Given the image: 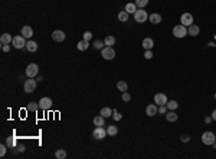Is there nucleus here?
Masks as SVG:
<instances>
[{
  "label": "nucleus",
  "mask_w": 216,
  "mask_h": 159,
  "mask_svg": "<svg viewBox=\"0 0 216 159\" xmlns=\"http://www.w3.org/2000/svg\"><path fill=\"white\" fill-rule=\"evenodd\" d=\"M121 99H123V102H130V100H131V95L128 92H123V95H121Z\"/></svg>",
  "instance_id": "35"
},
{
  "label": "nucleus",
  "mask_w": 216,
  "mask_h": 159,
  "mask_svg": "<svg viewBox=\"0 0 216 159\" xmlns=\"http://www.w3.org/2000/svg\"><path fill=\"white\" fill-rule=\"evenodd\" d=\"M153 46H154V42H153V39H151V37H146V39L143 40V47L146 49V50L153 49Z\"/></svg>",
  "instance_id": "19"
},
{
  "label": "nucleus",
  "mask_w": 216,
  "mask_h": 159,
  "mask_svg": "<svg viewBox=\"0 0 216 159\" xmlns=\"http://www.w3.org/2000/svg\"><path fill=\"white\" fill-rule=\"evenodd\" d=\"M26 49L30 53L36 52V50H38V43H36V42H33V40H29V42L26 43Z\"/></svg>",
  "instance_id": "20"
},
{
  "label": "nucleus",
  "mask_w": 216,
  "mask_h": 159,
  "mask_svg": "<svg viewBox=\"0 0 216 159\" xmlns=\"http://www.w3.org/2000/svg\"><path fill=\"white\" fill-rule=\"evenodd\" d=\"M99 115L104 116V118H110V116H112V110L110 107H102V109L99 110Z\"/></svg>",
  "instance_id": "26"
},
{
  "label": "nucleus",
  "mask_w": 216,
  "mask_h": 159,
  "mask_svg": "<svg viewBox=\"0 0 216 159\" xmlns=\"http://www.w3.org/2000/svg\"><path fill=\"white\" fill-rule=\"evenodd\" d=\"M199 32H200V27L196 26V25H190L187 27V34H190V36H197Z\"/></svg>",
  "instance_id": "17"
},
{
  "label": "nucleus",
  "mask_w": 216,
  "mask_h": 159,
  "mask_svg": "<svg viewBox=\"0 0 216 159\" xmlns=\"http://www.w3.org/2000/svg\"><path fill=\"white\" fill-rule=\"evenodd\" d=\"M52 107V99L51 98H42L39 100V109L42 110H49Z\"/></svg>",
  "instance_id": "10"
},
{
  "label": "nucleus",
  "mask_w": 216,
  "mask_h": 159,
  "mask_svg": "<svg viewBox=\"0 0 216 159\" xmlns=\"http://www.w3.org/2000/svg\"><path fill=\"white\" fill-rule=\"evenodd\" d=\"M39 109V103H35V102H30L29 105H27V110L29 112H36Z\"/></svg>",
  "instance_id": "31"
},
{
  "label": "nucleus",
  "mask_w": 216,
  "mask_h": 159,
  "mask_svg": "<svg viewBox=\"0 0 216 159\" xmlns=\"http://www.w3.org/2000/svg\"><path fill=\"white\" fill-rule=\"evenodd\" d=\"M77 47H78V50L84 52V50H86V49L89 47V42H88V40H81V42H78Z\"/></svg>",
  "instance_id": "21"
},
{
  "label": "nucleus",
  "mask_w": 216,
  "mask_h": 159,
  "mask_svg": "<svg viewBox=\"0 0 216 159\" xmlns=\"http://www.w3.org/2000/svg\"><path fill=\"white\" fill-rule=\"evenodd\" d=\"M212 116H206V118H205V123H210V122H212Z\"/></svg>",
  "instance_id": "43"
},
{
  "label": "nucleus",
  "mask_w": 216,
  "mask_h": 159,
  "mask_svg": "<svg viewBox=\"0 0 216 159\" xmlns=\"http://www.w3.org/2000/svg\"><path fill=\"white\" fill-rule=\"evenodd\" d=\"M144 57H146L147 60L153 57V52H151V49H149V50H146V52H144Z\"/></svg>",
  "instance_id": "37"
},
{
  "label": "nucleus",
  "mask_w": 216,
  "mask_h": 159,
  "mask_svg": "<svg viewBox=\"0 0 216 159\" xmlns=\"http://www.w3.org/2000/svg\"><path fill=\"white\" fill-rule=\"evenodd\" d=\"M128 16H130V14L127 13V12H120V13H118V20H120V22H123V23H125V22H127V20H128Z\"/></svg>",
  "instance_id": "29"
},
{
  "label": "nucleus",
  "mask_w": 216,
  "mask_h": 159,
  "mask_svg": "<svg viewBox=\"0 0 216 159\" xmlns=\"http://www.w3.org/2000/svg\"><path fill=\"white\" fill-rule=\"evenodd\" d=\"M107 133L110 135V136H115L118 133V128L115 125H111V126H108V129H107Z\"/></svg>",
  "instance_id": "28"
},
{
  "label": "nucleus",
  "mask_w": 216,
  "mask_h": 159,
  "mask_svg": "<svg viewBox=\"0 0 216 159\" xmlns=\"http://www.w3.org/2000/svg\"><path fill=\"white\" fill-rule=\"evenodd\" d=\"M2 50H3V52H9V50H10V46H9V45H3V46H2Z\"/></svg>",
  "instance_id": "42"
},
{
  "label": "nucleus",
  "mask_w": 216,
  "mask_h": 159,
  "mask_svg": "<svg viewBox=\"0 0 216 159\" xmlns=\"http://www.w3.org/2000/svg\"><path fill=\"white\" fill-rule=\"evenodd\" d=\"M26 37H23L22 34L19 36H14L13 37V42H12V45H13L16 49H23V47H26Z\"/></svg>",
  "instance_id": "7"
},
{
  "label": "nucleus",
  "mask_w": 216,
  "mask_h": 159,
  "mask_svg": "<svg viewBox=\"0 0 216 159\" xmlns=\"http://www.w3.org/2000/svg\"><path fill=\"white\" fill-rule=\"evenodd\" d=\"M147 19H149L147 12H146L144 9H137V12L134 13V20H136L137 23H144V22H147Z\"/></svg>",
  "instance_id": "3"
},
{
  "label": "nucleus",
  "mask_w": 216,
  "mask_h": 159,
  "mask_svg": "<svg viewBox=\"0 0 216 159\" xmlns=\"http://www.w3.org/2000/svg\"><path fill=\"white\" fill-rule=\"evenodd\" d=\"M202 142L205 143V145H209V146H212L213 143L216 142V135L213 132H205L202 135Z\"/></svg>",
  "instance_id": "2"
},
{
  "label": "nucleus",
  "mask_w": 216,
  "mask_h": 159,
  "mask_svg": "<svg viewBox=\"0 0 216 159\" xmlns=\"http://www.w3.org/2000/svg\"><path fill=\"white\" fill-rule=\"evenodd\" d=\"M149 20H150V23H153V25H158V23H161L163 17H161V14L153 13V14H150V16H149Z\"/></svg>",
  "instance_id": "15"
},
{
  "label": "nucleus",
  "mask_w": 216,
  "mask_h": 159,
  "mask_svg": "<svg viewBox=\"0 0 216 159\" xmlns=\"http://www.w3.org/2000/svg\"><path fill=\"white\" fill-rule=\"evenodd\" d=\"M212 119H213V120H216V109L213 110V112H212Z\"/></svg>",
  "instance_id": "45"
},
{
  "label": "nucleus",
  "mask_w": 216,
  "mask_h": 159,
  "mask_svg": "<svg viewBox=\"0 0 216 159\" xmlns=\"http://www.w3.org/2000/svg\"><path fill=\"white\" fill-rule=\"evenodd\" d=\"M22 36L26 39H30L33 36V29L30 26H23L22 27Z\"/></svg>",
  "instance_id": "14"
},
{
  "label": "nucleus",
  "mask_w": 216,
  "mask_h": 159,
  "mask_svg": "<svg viewBox=\"0 0 216 159\" xmlns=\"http://www.w3.org/2000/svg\"><path fill=\"white\" fill-rule=\"evenodd\" d=\"M91 39H92V33L91 32H85V33H84V40H88V42H89Z\"/></svg>",
  "instance_id": "40"
},
{
  "label": "nucleus",
  "mask_w": 216,
  "mask_h": 159,
  "mask_svg": "<svg viewBox=\"0 0 216 159\" xmlns=\"http://www.w3.org/2000/svg\"><path fill=\"white\" fill-rule=\"evenodd\" d=\"M215 99H216V93H215Z\"/></svg>",
  "instance_id": "47"
},
{
  "label": "nucleus",
  "mask_w": 216,
  "mask_h": 159,
  "mask_svg": "<svg viewBox=\"0 0 216 159\" xmlns=\"http://www.w3.org/2000/svg\"><path fill=\"white\" fill-rule=\"evenodd\" d=\"M94 47L98 49V50H102V49L105 47V43L102 42V40H95V42H94Z\"/></svg>",
  "instance_id": "33"
},
{
  "label": "nucleus",
  "mask_w": 216,
  "mask_h": 159,
  "mask_svg": "<svg viewBox=\"0 0 216 159\" xmlns=\"http://www.w3.org/2000/svg\"><path fill=\"white\" fill-rule=\"evenodd\" d=\"M157 112H158V106L156 103H151V105H149L146 107V115L147 116H156Z\"/></svg>",
  "instance_id": "12"
},
{
  "label": "nucleus",
  "mask_w": 216,
  "mask_h": 159,
  "mask_svg": "<svg viewBox=\"0 0 216 159\" xmlns=\"http://www.w3.org/2000/svg\"><path fill=\"white\" fill-rule=\"evenodd\" d=\"M6 146L7 145H0V156H5V155H6Z\"/></svg>",
  "instance_id": "38"
},
{
  "label": "nucleus",
  "mask_w": 216,
  "mask_h": 159,
  "mask_svg": "<svg viewBox=\"0 0 216 159\" xmlns=\"http://www.w3.org/2000/svg\"><path fill=\"white\" fill-rule=\"evenodd\" d=\"M166 106H167V109H169V110H176L177 107H179V103H177L176 100H167Z\"/></svg>",
  "instance_id": "27"
},
{
  "label": "nucleus",
  "mask_w": 216,
  "mask_h": 159,
  "mask_svg": "<svg viewBox=\"0 0 216 159\" xmlns=\"http://www.w3.org/2000/svg\"><path fill=\"white\" fill-rule=\"evenodd\" d=\"M125 12L128 14H134L136 12H137V6H136V3H127L125 4Z\"/></svg>",
  "instance_id": "18"
},
{
  "label": "nucleus",
  "mask_w": 216,
  "mask_h": 159,
  "mask_svg": "<svg viewBox=\"0 0 216 159\" xmlns=\"http://www.w3.org/2000/svg\"><path fill=\"white\" fill-rule=\"evenodd\" d=\"M112 118H114V120H121V113H118L117 110H114V115H112Z\"/></svg>",
  "instance_id": "39"
},
{
  "label": "nucleus",
  "mask_w": 216,
  "mask_h": 159,
  "mask_svg": "<svg viewBox=\"0 0 216 159\" xmlns=\"http://www.w3.org/2000/svg\"><path fill=\"white\" fill-rule=\"evenodd\" d=\"M166 119L169 120V122H176L177 120V113L174 110H169V112L166 113Z\"/></svg>",
  "instance_id": "23"
},
{
  "label": "nucleus",
  "mask_w": 216,
  "mask_h": 159,
  "mask_svg": "<svg viewBox=\"0 0 216 159\" xmlns=\"http://www.w3.org/2000/svg\"><path fill=\"white\" fill-rule=\"evenodd\" d=\"M101 54L105 60H112L115 57V50L112 49V46H105L102 50H101Z\"/></svg>",
  "instance_id": "5"
},
{
  "label": "nucleus",
  "mask_w": 216,
  "mask_h": 159,
  "mask_svg": "<svg viewBox=\"0 0 216 159\" xmlns=\"http://www.w3.org/2000/svg\"><path fill=\"white\" fill-rule=\"evenodd\" d=\"M180 140H182L183 143H186V142H189V140H190V136H189V135H183V136L180 138Z\"/></svg>",
  "instance_id": "41"
},
{
  "label": "nucleus",
  "mask_w": 216,
  "mask_h": 159,
  "mask_svg": "<svg viewBox=\"0 0 216 159\" xmlns=\"http://www.w3.org/2000/svg\"><path fill=\"white\" fill-rule=\"evenodd\" d=\"M66 37V34L62 32V30H55L52 33V39L55 40V42H64Z\"/></svg>",
  "instance_id": "13"
},
{
  "label": "nucleus",
  "mask_w": 216,
  "mask_h": 159,
  "mask_svg": "<svg viewBox=\"0 0 216 159\" xmlns=\"http://www.w3.org/2000/svg\"><path fill=\"white\" fill-rule=\"evenodd\" d=\"M94 125L95 126H104L105 125V118L104 116H101V115L95 116V118H94Z\"/></svg>",
  "instance_id": "24"
},
{
  "label": "nucleus",
  "mask_w": 216,
  "mask_h": 159,
  "mask_svg": "<svg viewBox=\"0 0 216 159\" xmlns=\"http://www.w3.org/2000/svg\"><path fill=\"white\" fill-rule=\"evenodd\" d=\"M55 158H58V159H65V158H66V151H64V149H58V151L55 152Z\"/></svg>",
  "instance_id": "30"
},
{
  "label": "nucleus",
  "mask_w": 216,
  "mask_h": 159,
  "mask_svg": "<svg viewBox=\"0 0 216 159\" xmlns=\"http://www.w3.org/2000/svg\"><path fill=\"white\" fill-rule=\"evenodd\" d=\"M117 89L120 92H127V90H128V83L124 82V80H120L117 83Z\"/></svg>",
  "instance_id": "22"
},
{
  "label": "nucleus",
  "mask_w": 216,
  "mask_h": 159,
  "mask_svg": "<svg viewBox=\"0 0 216 159\" xmlns=\"http://www.w3.org/2000/svg\"><path fill=\"white\" fill-rule=\"evenodd\" d=\"M104 43H105V46H114L115 45V37L111 36V34H108L104 39Z\"/></svg>",
  "instance_id": "25"
},
{
  "label": "nucleus",
  "mask_w": 216,
  "mask_h": 159,
  "mask_svg": "<svg viewBox=\"0 0 216 159\" xmlns=\"http://www.w3.org/2000/svg\"><path fill=\"white\" fill-rule=\"evenodd\" d=\"M212 146H213V149H216V142H215V143H213V145H212Z\"/></svg>",
  "instance_id": "46"
},
{
  "label": "nucleus",
  "mask_w": 216,
  "mask_h": 159,
  "mask_svg": "<svg viewBox=\"0 0 216 159\" xmlns=\"http://www.w3.org/2000/svg\"><path fill=\"white\" fill-rule=\"evenodd\" d=\"M17 151H19V152H25V146H23V145L17 146Z\"/></svg>",
  "instance_id": "44"
},
{
  "label": "nucleus",
  "mask_w": 216,
  "mask_h": 159,
  "mask_svg": "<svg viewBox=\"0 0 216 159\" xmlns=\"http://www.w3.org/2000/svg\"><path fill=\"white\" fill-rule=\"evenodd\" d=\"M154 103H156L157 106L166 105V103H167V96H166L164 93H157V95H154Z\"/></svg>",
  "instance_id": "11"
},
{
  "label": "nucleus",
  "mask_w": 216,
  "mask_h": 159,
  "mask_svg": "<svg viewBox=\"0 0 216 159\" xmlns=\"http://www.w3.org/2000/svg\"><path fill=\"white\" fill-rule=\"evenodd\" d=\"M107 135H108V133H107V129H104L102 126H97V128L92 131V136H94L95 139H104Z\"/></svg>",
  "instance_id": "9"
},
{
  "label": "nucleus",
  "mask_w": 216,
  "mask_h": 159,
  "mask_svg": "<svg viewBox=\"0 0 216 159\" xmlns=\"http://www.w3.org/2000/svg\"><path fill=\"white\" fill-rule=\"evenodd\" d=\"M147 4H149V0H136V6L138 9H144Z\"/></svg>",
  "instance_id": "32"
},
{
  "label": "nucleus",
  "mask_w": 216,
  "mask_h": 159,
  "mask_svg": "<svg viewBox=\"0 0 216 159\" xmlns=\"http://www.w3.org/2000/svg\"><path fill=\"white\" fill-rule=\"evenodd\" d=\"M39 73V66L36 63H29L26 67V76L27 78H36Z\"/></svg>",
  "instance_id": "6"
},
{
  "label": "nucleus",
  "mask_w": 216,
  "mask_h": 159,
  "mask_svg": "<svg viewBox=\"0 0 216 159\" xmlns=\"http://www.w3.org/2000/svg\"><path fill=\"white\" fill-rule=\"evenodd\" d=\"M6 145H7V148H13V146H16V140H14V138H7Z\"/></svg>",
  "instance_id": "34"
},
{
  "label": "nucleus",
  "mask_w": 216,
  "mask_h": 159,
  "mask_svg": "<svg viewBox=\"0 0 216 159\" xmlns=\"http://www.w3.org/2000/svg\"><path fill=\"white\" fill-rule=\"evenodd\" d=\"M180 23L186 27H189L190 25H193V14L189 13V12L183 13L182 16H180Z\"/></svg>",
  "instance_id": "8"
},
{
  "label": "nucleus",
  "mask_w": 216,
  "mask_h": 159,
  "mask_svg": "<svg viewBox=\"0 0 216 159\" xmlns=\"http://www.w3.org/2000/svg\"><path fill=\"white\" fill-rule=\"evenodd\" d=\"M167 110H169V109H167V106H166V105H160V106H158V113L164 115V113H167Z\"/></svg>",
  "instance_id": "36"
},
{
  "label": "nucleus",
  "mask_w": 216,
  "mask_h": 159,
  "mask_svg": "<svg viewBox=\"0 0 216 159\" xmlns=\"http://www.w3.org/2000/svg\"><path fill=\"white\" fill-rule=\"evenodd\" d=\"M173 36L177 39H183L184 36H187V27L183 26L182 23L173 27Z\"/></svg>",
  "instance_id": "1"
},
{
  "label": "nucleus",
  "mask_w": 216,
  "mask_h": 159,
  "mask_svg": "<svg viewBox=\"0 0 216 159\" xmlns=\"http://www.w3.org/2000/svg\"><path fill=\"white\" fill-rule=\"evenodd\" d=\"M0 42H2V45H10L13 42V37H12V34L3 33L0 36Z\"/></svg>",
  "instance_id": "16"
},
{
  "label": "nucleus",
  "mask_w": 216,
  "mask_h": 159,
  "mask_svg": "<svg viewBox=\"0 0 216 159\" xmlns=\"http://www.w3.org/2000/svg\"><path fill=\"white\" fill-rule=\"evenodd\" d=\"M36 83H38V80H35V78H29L23 85V90L26 93H32L36 89Z\"/></svg>",
  "instance_id": "4"
}]
</instances>
